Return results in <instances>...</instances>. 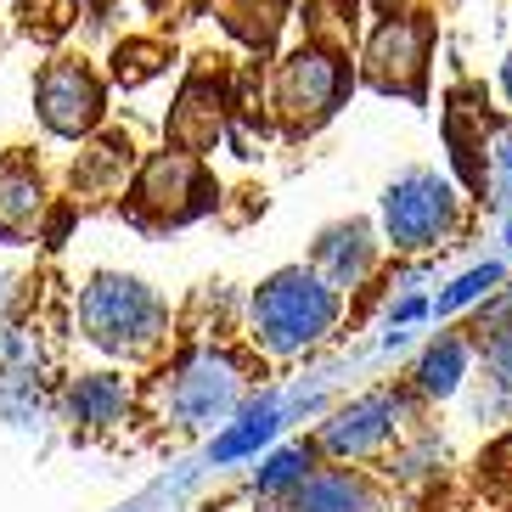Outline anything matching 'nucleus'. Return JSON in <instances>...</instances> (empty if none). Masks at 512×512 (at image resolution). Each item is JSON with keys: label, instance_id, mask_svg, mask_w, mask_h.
<instances>
[{"label": "nucleus", "instance_id": "obj_1", "mask_svg": "<svg viewBox=\"0 0 512 512\" xmlns=\"http://www.w3.org/2000/svg\"><path fill=\"white\" fill-rule=\"evenodd\" d=\"M332 287L310 271H282L259 287L254 299V332L259 344L276 349V355H293V349L316 344L321 332L332 327Z\"/></svg>", "mask_w": 512, "mask_h": 512}, {"label": "nucleus", "instance_id": "obj_2", "mask_svg": "<svg viewBox=\"0 0 512 512\" xmlns=\"http://www.w3.org/2000/svg\"><path fill=\"white\" fill-rule=\"evenodd\" d=\"M344 102V62L321 46H304L276 68V107L293 130H316Z\"/></svg>", "mask_w": 512, "mask_h": 512}, {"label": "nucleus", "instance_id": "obj_3", "mask_svg": "<svg viewBox=\"0 0 512 512\" xmlns=\"http://www.w3.org/2000/svg\"><path fill=\"white\" fill-rule=\"evenodd\" d=\"M164 310L141 282H124V276H102V282L85 293V327L102 349H141L152 344Z\"/></svg>", "mask_w": 512, "mask_h": 512}, {"label": "nucleus", "instance_id": "obj_4", "mask_svg": "<svg viewBox=\"0 0 512 512\" xmlns=\"http://www.w3.org/2000/svg\"><path fill=\"white\" fill-rule=\"evenodd\" d=\"M451 214H456V197L439 175H406L383 197V226H389L394 248H428V242H439L445 226H451Z\"/></svg>", "mask_w": 512, "mask_h": 512}, {"label": "nucleus", "instance_id": "obj_5", "mask_svg": "<svg viewBox=\"0 0 512 512\" xmlns=\"http://www.w3.org/2000/svg\"><path fill=\"white\" fill-rule=\"evenodd\" d=\"M422 62H428V29L417 17H389L377 23L372 46H366V79L377 91H417L422 85Z\"/></svg>", "mask_w": 512, "mask_h": 512}, {"label": "nucleus", "instance_id": "obj_6", "mask_svg": "<svg viewBox=\"0 0 512 512\" xmlns=\"http://www.w3.org/2000/svg\"><path fill=\"white\" fill-rule=\"evenodd\" d=\"M136 203H141V214H158V220H186V214H197L209 203V181H203L192 152H158L141 169Z\"/></svg>", "mask_w": 512, "mask_h": 512}, {"label": "nucleus", "instance_id": "obj_7", "mask_svg": "<svg viewBox=\"0 0 512 512\" xmlns=\"http://www.w3.org/2000/svg\"><path fill=\"white\" fill-rule=\"evenodd\" d=\"M40 113H46V124L62 130V136H85L102 119V85L79 62H57L40 79Z\"/></svg>", "mask_w": 512, "mask_h": 512}, {"label": "nucleus", "instance_id": "obj_8", "mask_svg": "<svg viewBox=\"0 0 512 512\" xmlns=\"http://www.w3.org/2000/svg\"><path fill=\"white\" fill-rule=\"evenodd\" d=\"M220 124H226V96L209 74H197L192 85L181 91L175 113H169V136L181 152H209L220 141Z\"/></svg>", "mask_w": 512, "mask_h": 512}, {"label": "nucleus", "instance_id": "obj_9", "mask_svg": "<svg viewBox=\"0 0 512 512\" xmlns=\"http://www.w3.org/2000/svg\"><path fill=\"white\" fill-rule=\"evenodd\" d=\"M231 406H237V372H231L226 361H214V355L192 361L181 372V383H175V411H181L186 422L226 417Z\"/></svg>", "mask_w": 512, "mask_h": 512}, {"label": "nucleus", "instance_id": "obj_10", "mask_svg": "<svg viewBox=\"0 0 512 512\" xmlns=\"http://www.w3.org/2000/svg\"><path fill=\"white\" fill-rule=\"evenodd\" d=\"M394 417H400V406H394L389 394H372V400L349 406L344 417L327 428V451H338V456H372L377 445L394 434Z\"/></svg>", "mask_w": 512, "mask_h": 512}, {"label": "nucleus", "instance_id": "obj_11", "mask_svg": "<svg viewBox=\"0 0 512 512\" xmlns=\"http://www.w3.org/2000/svg\"><path fill=\"white\" fill-rule=\"evenodd\" d=\"M287 512H383V501H377L355 473H321V479H310L299 496H293Z\"/></svg>", "mask_w": 512, "mask_h": 512}, {"label": "nucleus", "instance_id": "obj_12", "mask_svg": "<svg viewBox=\"0 0 512 512\" xmlns=\"http://www.w3.org/2000/svg\"><path fill=\"white\" fill-rule=\"evenodd\" d=\"M316 265L332 276L338 287H355L366 271H372V242H366V226H338L321 237Z\"/></svg>", "mask_w": 512, "mask_h": 512}, {"label": "nucleus", "instance_id": "obj_13", "mask_svg": "<svg viewBox=\"0 0 512 512\" xmlns=\"http://www.w3.org/2000/svg\"><path fill=\"white\" fill-rule=\"evenodd\" d=\"M34 214H40V186H34V175H23L17 164L0 169V237L29 231Z\"/></svg>", "mask_w": 512, "mask_h": 512}, {"label": "nucleus", "instance_id": "obj_14", "mask_svg": "<svg viewBox=\"0 0 512 512\" xmlns=\"http://www.w3.org/2000/svg\"><path fill=\"white\" fill-rule=\"evenodd\" d=\"M282 6L287 0H231V29L248 46H271L276 29H282Z\"/></svg>", "mask_w": 512, "mask_h": 512}, {"label": "nucleus", "instance_id": "obj_15", "mask_svg": "<svg viewBox=\"0 0 512 512\" xmlns=\"http://www.w3.org/2000/svg\"><path fill=\"white\" fill-rule=\"evenodd\" d=\"M124 169H130V141H124V136H107L102 147L85 158V169H74V181H85V186H119Z\"/></svg>", "mask_w": 512, "mask_h": 512}, {"label": "nucleus", "instance_id": "obj_16", "mask_svg": "<svg viewBox=\"0 0 512 512\" xmlns=\"http://www.w3.org/2000/svg\"><path fill=\"white\" fill-rule=\"evenodd\" d=\"M422 389L428 394H451L456 383H462V344L456 338H445V344H434L428 355H422Z\"/></svg>", "mask_w": 512, "mask_h": 512}, {"label": "nucleus", "instance_id": "obj_17", "mask_svg": "<svg viewBox=\"0 0 512 512\" xmlns=\"http://www.w3.org/2000/svg\"><path fill=\"white\" fill-rule=\"evenodd\" d=\"M164 68V46H147V40H136V46H119V57H113V74H119V85H141V79H152Z\"/></svg>", "mask_w": 512, "mask_h": 512}, {"label": "nucleus", "instance_id": "obj_18", "mask_svg": "<svg viewBox=\"0 0 512 512\" xmlns=\"http://www.w3.org/2000/svg\"><path fill=\"white\" fill-rule=\"evenodd\" d=\"M119 406H124V389L113 377H91V383H79V394H74V411H85V417H96V422H107Z\"/></svg>", "mask_w": 512, "mask_h": 512}, {"label": "nucleus", "instance_id": "obj_19", "mask_svg": "<svg viewBox=\"0 0 512 512\" xmlns=\"http://www.w3.org/2000/svg\"><path fill=\"white\" fill-rule=\"evenodd\" d=\"M496 282H501V265H479V271H467L451 293H439V310H462V304H473L479 293H490Z\"/></svg>", "mask_w": 512, "mask_h": 512}, {"label": "nucleus", "instance_id": "obj_20", "mask_svg": "<svg viewBox=\"0 0 512 512\" xmlns=\"http://www.w3.org/2000/svg\"><path fill=\"white\" fill-rule=\"evenodd\" d=\"M484 490H490L496 501H512V434L484 456Z\"/></svg>", "mask_w": 512, "mask_h": 512}, {"label": "nucleus", "instance_id": "obj_21", "mask_svg": "<svg viewBox=\"0 0 512 512\" xmlns=\"http://www.w3.org/2000/svg\"><path fill=\"white\" fill-rule=\"evenodd\" d=\"M271 428H276V417H271V411H259V417L242 422L237 434L220 439V445H214V456H242V451H254L259 439H271Z\"/></svg>", "mask_w": 512, "mask_h": 512}, {"label": "nucleus", "instance_id": "obj_22", "mask_svg": "<svg viewBox=\"0 0 512 512\" xmlns=\"http://www.w3.org/2000/svg\"><path fill=\"white\" fill-rule=\"evenodd\" d=\"M304 479V451H282L265 473H259V490H282V484Z\"/></svg>", "mask_w": 512, "mask_h": 512}, {"label": "nucleus", "instance_id": "obj_23", "mask_svg": "<svg viewBox=\"0 0 512 512\" xmlns=\"http://www.w3.org/2000/svg\"><path fill=\"white\" fill-rule=\"evenodd\" d=\"M490 377H496L501 389L512 394V321L496 332V338H490Z\"/></svg>", "mask_w": 512, "mask_h": 512}, {"label": "nucleus", "instance_id": "obj_24", "mask_svg": "<svg viewBox=\"0 0 512 512\" xmlns=\"http://www.w3.org/2000/svg\"><path fill=\"white\" fill-rule=\"evenodd\" d=\"M490 186H496L501 197H512V130L496 141V152H490Z\"/></svg>", "mask_w": 512, "mask_h": 512}, {"label": "nucleus", "instance_id": "obj_25", "mask_svg": "<svg viewBox=\"0 0 512 512\" xmlns=\"http://www.w3.org/2000/svg\"><path fill=\"white\" fill-rule=\"evenodd\" d=\"M377 6H383L389 17H400V6H406V0H377Z\"/></svg>", "mask_w": 512, "mask_h": 512}, {"label": "nucleus", "instance_id": "obj_26", "mask_svg": "<svg viewBox=\"0 0 512 512\" xmlns=\"http://www.w3.org/2000/svg\"><path fill=\"white\" fill-rule=\"evenodd\" d=\"M501 79H507V96H512V57H507V74H501Z\"/></svg>", "mask_w": 512, "mask_h": 512}, {"label": "nucleus", "instance_id": "obj_27", "mask_svg": "<svg viewBox=\"0 0 512 512\" xmlns=\"http://www.w3.org/2000/svg\"><path fill=\"white\" fill-rule=\"evenodd\" d=\"M507 242H512V226H507Z\"/></svg>", "mask_w": 512, "mask_h": 512}]
</instances>
